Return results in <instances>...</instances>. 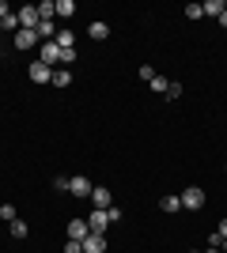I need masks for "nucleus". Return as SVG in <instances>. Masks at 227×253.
I'll use <instances>...</instances> for the list:
<instances>
[{"instance_id":"f257e3e1","label":"nucleus","mask_w":227,"mask_h":253,"mask_svg":"<svg viewBox=\"0 0 227 253\" xmlns=\"http://www.w3.org/2000/svg\"><path fill=\"white\" fill-rule=\"evenodd\" d=\"M182 208L201 211V208H205V189H201V185H189V189L182 193Z\"/></svg>"},{"instance_id":"f03ea898","label":"nucleus","mask_w":227,"mask_h":253,"mask_svg":"<svg viewBox=\"0 0 227 253\" xmlns=\"http://www.w3.org/2000/svg\"><path fill=\"white\" fill-rule=\"evenodd\" d=\"M38 61L49 64V68H53V64H61V45H57V42H42V49H38Z\"/></svg>"},{"instance_id":"7ed1b4c3","label":"nucleus","mask_w":227,"mask_h":253,"mask_svg":"<svg viewBox=\"0 0 227 253\" xmlns=\"http://www.w3.org/2000/svg\"><path fill=\"white\" fill-rule=\"evenodd\" d=\"M15 15H19V31H38V8H19L15 11Z\"/></svg>"},{"instance_id":"20e7f679","label":"nucleus","mask_w":227,"mask_h":253,"mask_svg":"<svg viewBox=\"0 0 227 253\" xmlns=\"http://www.w3.org/2000/svg\"><path fill=\"white\" fill-rule=\"evenodd\" d=\"M38 42H42V38H38V31H15V49H19V53L34 49Z\"/></svg>"},{"instance_id":"39448f33","label":"nucleus","mask_w":227,"mask_h":253,"mask_svg":"<svg viewBox=\"0 0 227 253\" xmlns=\"http://www.w3.org/2000/svg\"><path fill=\"white\" fill-rule=\"evenodd\" d=\"M87 227H91V234H106V227H110L106 211H102V208H95L91 215H87Z\"/></svg>"},{"instance_id":"423d86ee","label":"nucleus","mask_w":227,"mask_h":253,"mask_svg":"<svg viewBox=\"0 0 227 253\" xmlns=\"http://www.w3.org/2000/svg\"><path fill=\"white\" fill-rule=\"evenodd\" d=\"M27 72H31L34 84H49V80H53V68H49V64H42V61H34Z\"/></svg>"},{"instance_id":"0eeeda50","label":"nucleus","mask_w":227,"mask_h":253,"mask_svg":"<svg viewBox=\"0 0 227 253\" xmlns=\"http://www.w3.org/2000/svg\"><path fill=\"white\" fill-rule=\"evenodd\" d=\"M91 204L106 211L110 204H114V193H110V189H102V185H95V189H91Z\"/></svg>"},{"instance_id":"6e6552de","label":"nucleus","mask_w":227,"mask_h":253,"mask_svg":"<svg viewBox=\"0 0 227 253\" xmlns=\"http://www.w3.org/2000/svg\"><path fill=\"white\" fill-rule=\"evenodd\" d=\"M84 253H106V234H87L84 238Z\"/></svg>"},{"instance_id":"1a4fd4ad","label":"nucleus","mask_w":227,"mask_h":253,"mask_svg":"<svg viewBox=\"0 0 227 253\" xmlns=\"http://www.w3.org/2000/svg\"><path fill=\"white\" fill-rule=\"evenodd\" d=\"M87 234H91V227H87L84 219H72V223H68V238H72V242H84Z\"/></svg>"},{"instance_id":"9d476101","label":"nucleus","mask_w":227,"mask_h":253,"mask_svg":"<svg viewBox=\"0 0 227 253\" xmlns=\"http://www.w3.org/2000/svg\"><path fill=\"white\" fill-rule=\"evenodd\" d=\"M91 189H95V185H91L87 178H72L68 181V193H72V197H91Z\"/></svg>"},{"instance_id":"9b49d317","label":"nucleus","mask_w":227,"mask_h":253,"mask_svg":"<svg viewBox=\"0 0 227 253\" xmlns=\"http://www.w3.org/2000/svg\"><path fill=\"white\" fill-rule=\"evenodd\" d=\"M87 38H95V42H106V38H110V27H106V23H91V27H87Z\"/></svg>"},{"instance_id":"f8f14e48","label":"nucleus","mask_w":227,"mask_h":253,"mask_svg":"<svg viewBox=\"0 0 227 253\" xmlns=\"http://www.w3.org/2000/svg\"><path fill=\"white\" fill-rule=\"evenodd\" d=\"M201 11H205V15H216V19H220V15L227 11V4H224V0H205V4H201Z\"/></svg>"},{"instance_id":"ddd939ff","label":"nucleus","mask_w":227,"mask_h":253,"mask_svg":"<svg viewBox=\"0 0 227 253\" xmlns=\"http://www.w3.org/2000/svg\"><path fill=\"white\" fill-rule=\"evenodd\" d=\"M61 49H76V34L72 31H57V38H53Z\"/></svg>"},{"instance_id":"4468645a","label":"nucleus","mask_w":227,"mask_h":253,"mask_svg":"<svg viewBox=\"0 0 227 253\" xmlns=\"http://www.w3.org/2000/svg\"><path fill=\"white\" fill-rule=\"evenodd\" d=\"M151 91H155V95H167V91H171V80H167V76H155V80H151Z\"/></svg>"},{"instance_id":"2eb2a0df","label":"nucleus","mask_w":227,"mask_h":253,"mask_svg":"<svg viewBox=\"0 0 227 253\" xmlns=\"http://www.w3.org/2000/svg\"><path fill=\"white\" fill-rule=\"evenodd\" d=\"M57 15V4L53 0H42V4H38V19H53Z\"/></svg>"},{"instance_id":"dca6fc26","label":"nucleus","mask_w":227,"mask_h":253,"mask_svg":"<svg viewBox=\"0 0 227 253\" xmlns=\"http://www.w3.org/2000/svg\"><path fill=\"white\" fill-rule=\"evenodd\" d=\"M57 15H61V19H72V15H76V4H72V0H57Z\"/></svg>"},{"instance_id":"f3484780","label":"nucleus","mask_w":227,"mask_h":253,"mask_svg":"<svg viewBox=\"0 0 227 253\" xmlns=\"http://www.w3.org/2000/svg\"><path fill=\"white\" fill-rule=\"evenodd\" d=\"M27 234H31L27 223H23V219H11V238H27Z\"/></svg>"},{"instance_id":"a211bd4d","label":"nucleus","mask_w":227,"mask_h":253,"mask_svg":"<svg viewBox=\"0 0 227 253\" xmlns=\"http://www.w3.org/2000/svg\"><path fill=\"white\" fill-rule=\"evenodd\" d=\"M159 208H163V211H178V208H182V197H163Z\"/></svg>"},{"instance_id":"6ab92c4d","label":"nucleus","mask_w":227,"mask_h":253,"mask_svg":"<svg viewBox=\"0 0 227 253\" xmlns=\"http://www.w3.org/2000/svg\"><path fill=\"white\" fill-rule=\"evenodd\" d=\"M72 84V72H53V87H68Z\"/></svg>"},{"instance_id":"aec40b11","label":"nucleus","mask_w":227,"mask_h":253,"mask_svg":"<svg viewBox=\"0 0 227 253\" xmlns=\"http://www.w3.org/2000/svg\"><path fill=\"white\" fill-rule=\"evenodd\" d=\"M0 23H4V31H19V15H15V11H11V15H4Z\"/></svg>"},{"instance_id":"412c9836","label":"nucleus","mask_w":227,"mask_h":253,"mask_svg":"<svg viewBox=\"0 0 227 253\" xmlns=\"http://www.w3.org/2000/svg\"><path fill=\"white\" fill-rule=\"evenodd\" d=\"M155 76H159V72H155V68H151V64H140V80H144V84H151V80H155Z\"/></svg>"},{"instance_id":"4be33fe9","label":"nucleus","mask_w":227,"mask_h":253,"mask_svg":"<svg viewBox=\"0 0 227 253\" xmlns=\"http://www.w3.org/2000/svg\"><path fill=\"white\" fill-rule=\"evenodd\" d=\"M185 15H189V19H205V11H201V4H185Z\"/></svg>"},{"instance_id":"5701e85b","label":"nucleus","mask_w":227,"mask_h":253,"mask_svg":"<svg viewBox=\"0 0 227 253\" xmlns=\"http://www.w3.org/2000/svg\"><path fill=\"white\" fill-rule=\"evenodd\" d=\"M0 219H19V215H15V208H11V204H0Z\"/></svg>"},{"instance_id":"b1692460","label":"nucleus","mask_w":227,"mask_h":253,"mask_svg":"<svg viewBox=\"0 0 227 253\" xmlns=\"http://www.w3.org/2000/svg\"><path fill=\"white\" fill-rule=\"evenodd\" d=\"M106 219H110V223L121 219V208H118V204H110V208H106Z\"/></svg>"},{"instance_id":"393cba45","label":"nucleus","mask_w":227,"mask_h":253,"mask_svg":"<svg viewBox=\"0 0 227 253\" xmlns=\"http://www.w3.org/2000/svg\"><path fill=\"white\" fill-rule=\"evenodd\" d=\"M65 253H84V242H72V238H68V242H65Z\"/></svg>"},{"instance_id":"a878e982","label":"nucleus","mask_w":227,"mask_h":253,"mask_svg":"<svg viewBox=\"0 0 227 253\" xmlns=\"http://www.w3.org/2000/svg\"><path fill=\"white\" fill-rule=\"evenodd\" d=\"M220 246H224V238H220V234L212 231V234H208V250H220Z\"/></svg>"},{"instance_id":"bb28decb","label":"nucleus","mask_w":227,"mask_h":253,"mask_svg":"<svg viewBox=\"0 0 227 253\" xmlns=\"http://www.w3.org/2000/svg\"><path fill=\"white\" fill-rule=\"evenodd\" d=\"M76 61V49H61V64H72Z\"/></svg>"},{"instance_id":"cd10ccee","label":"nucleus","mask_w":227,"mask_h":253,"mask_svg":"<svg viewBox=\"0 0 227 253\" xmlns=\"http://www.w3.org/2000/svg\"><path fill=\"white\" fill-rule=\"evenodd\" d=\"M216 234H220V238H227V219H220V227H216Z\"/></svg>"},{"instance_id":"c85d7f7f","label":"nucleus","mask_w":227,"mask_h":253,"mask_svg":"<svg viewBox=\"0 0 227 253\" xmlns=\"http://www.w3.org/2000/svg\"><path fill=\"white\" fill-rule=\"evenodd\" d=\"M4 15H11V8H8V0H0V19H4Z\"/></svg>"},{"instance_id":"c756f323","label":"nucleus","mask_w":227,"mask_h":253,"mask_svg":"<svg viewBox=\"0 0 227 253\" xmlns=\"http://www.w3.org/2000/svg\"><path fill=\"white\" fill-rule=\"evenodd\" d=\"M220 27H227V11H224V15H220Z\"/></svg>"},{"instance_id":"7c9ffc66","label":"nucleus","mask_w":227,"mask_h":253,"mask_svg":"<svg viewBox=\"0 0 227 253\" xmlns=\"http://www.w3.org/2000/svg\"><path fill=\"white\" fill-rule=\"evenodd\" d=\"M220 253H227V238H224V246H220Z\"/></svg>"},{"instance_id":"2f4dec72","label":"nucleus","mask_w":227,"mask_h":253,"mask_svg":"<svg viewBox=\"0 0 227 253\" xmlns=\"http://www.w3.org/2000/svg\"><path fill=\"white\" fill-rule=\"evenodd\" d=\"M205 253H220V250H205Z\"/></svg>"},{"instance_id":"473e14b6","label":"nucleus","mask_w":227,"mask_h":253,"mask_svg":"<svg viewBox=\"0 0 227 253\" xmlns=\"http://www.w3.org/2000/svg\"><path fill=\"white\" fill-rule=\"evenodd\" d=\"M189 253H201V250H189Z\"/></svg>"},{"instance_id":"72a5a7b5","label":"nucleus","mask_w":227,"mask_h":253,"mask_svg":"<svg viewBox=\"0 0 227 253\" xmlns=\"http://www.w3.org/2000/svg\"><path fill=\"white\" fill-rule=\"evenodd\" d=\"M0 31H4V23H0Z\"/></svg>"},{"instance_id":"f704fd0d","label":"nucleus","mask_w":227,"mask_h":253,"mask_svg":"<svg viewBox=\"0 0 227 253\" xmlns=\"http://www.w3.org/2000/svg\"><path fill=\"white\" fill-rule=\"evenodd\" d=\"M224 174H227V167H224Z\"/></svg>"}]
</instances>
